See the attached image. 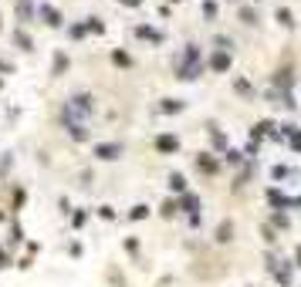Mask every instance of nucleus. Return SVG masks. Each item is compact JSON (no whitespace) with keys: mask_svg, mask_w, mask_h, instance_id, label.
Here are the masks:
<instances>
[{"mask_svg":"<svg viewBox=\"0 0 301 287\" xmlns=\"http://www.w3.org/2000/svg\"><path fill=\"white\" fill-rule=\"evenodd\" d=\"M119 145H98V159H115Z\"/></svg>","mask_w":301,"mask_h":287,"instance_id":"1","label":"nucleus"},{"mask_svg":"<svg viewBox=\"0 0 301 287\" xmlns=\"http://www.w3.org/2000/svg\"><path fill=\"white\" fill-rule=\"evenodd\" d=\"M44 17H48V24H61V14L51 10V7H44Z\"/></svg>","mask_w":301,"mask_h":287,"instance_id":"2","label":"nucleus"},{"mask_svg":"<svg viewBox=\"0 0 301 287\" xmlns=\"http://www.w3.org/2000/svg\"><path fill=\"white\" fill-rule=\"evenodd\" d=\"M227 65H230L227 54H217V58H213V68H227Z\"/></svg>","mask_w":301,"mask_h":287,"instance_id":"3","label":"nucleus"},{"mask_svg":"<svg viewBox=\"0 0 301 287\" xmlns=\"http://www.w3.org/2000/svg\"><path fill=\"white\" fill-rule=\"evenodd\" d=\"M159 149H176V139H169V135H166V139H159Z\"/></svg>","mask_w":301,"mask_h":287,"instance_id":"4","label":"nucleus"},{"mask_svg":"<svg viewBox=\"0 0 301 287\" xmlns=\"http://www.w3.org/2000/svg\"><path fill=\"white\" fill-rule=\"evenodd\" d=\"M217 240H230V223H224V226H220V236H217Z\"/></svg>","mask_w":301,"mask_h":287,"instance_id":"5","label":"nucleus"},{"mask_svg":"<svg viewBox=\"0 0 301 287\" xmlns=\"http://www.w3.org/2000/svg\"><path fill=\"white\" fill-rule=\"evenodd\" d=\"M3 264H7V257H3V253H0V267H3Z\"/></svg>","mask_w":301,"mask_h":287,"instance_id":"6","label":"nucleus"},{"mask_svg":"<svg viewBox=\"0 0 301 287\" xmlns=\"http://www.w3.org/2000/svg\"><path fill=\"white\" fill-rule=\"evenodd\" d=\"M125 3H139V0H125Z\"/></svg>","mask_w":301,"mask_h":287,"instance_id":"7","label":"nucleus"}]
</instances>
